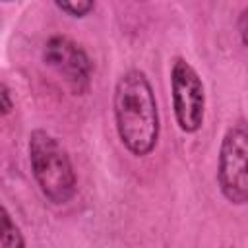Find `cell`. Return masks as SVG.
Instances as JSON below:
<instances>
[{
  "label": "cell",
  "mask_w": 248,
  "mask_h": 248,
  "mask_svg": "<svg viewBox=\"0 0 248 248\" xmlns=\"http://www.w3.org/2000/svg\"><path fill=\"white\" fill-rule=\"evenodd\" d=\"M114 120L124 147L136 157L153 151L159 138L157 101L145 74L128 70L114 87Z\"/></svg>",
  "instance_id": "1"
},
{
  "label": "cell",
  "mask_w": 248,
  "mask_h": 248,
  "mask_svg": "<svg viewBox=\"0 0 248 248\" xmlns=\"http://www.w3.org/2000/svg\"><path fill=\"white\" fill-rule=\"evenodd\" d=\"M29 161L33 176L43 196L54 203H68L76 194V172L68 151L62 143L45 130H35L29 136Z\"/></svg>",
  "instance_id": "2"
},
{
  "label": "cell",
  "mask_w": 248,
  "mask_h": 248,
  "mask_svg": "<svg viewBox=\"0 0 248 248\" xmlns=\"http://www.w3.org/2000/svg\"><path fill=\"white\" fill-rule=\"evenodd\" d=\"M219 190L234 205L248 203V120L238 118L223 136L217 165Z\"/></svg>",
  "instance_id": "3"
},
{
  "label": "cell",
  "mask_w": 248,
  "mask_h": 248,
  "mask_svg": "<svg viewBox=\"0 0 248 248\" xmlns=\"http://www.w3.org/2000/svg\"><path fill=\"white\" fill-rule=\"evenodd\" d=\"M170 95L176 124L182 132L194 134L203 124L205 91L198 72L184 60L176 58L170 68Z\"/></svg>",
  "instance_id": "4"
},
{
  "label": "cell",
  "mask_w": 248,
  "mask_h": 248,
  "mask_svg": "<svg viewBox=\"0 0 248 248\" xmlns=\"http://www.w3.org/2000/svg\"><path fill=\"white\" fill-rule=\"evenodd\" d=\"M43 58L50 68L56 70L58 76L64 78L74 93L87 91L93 66L89 56L78 43L64 35H54L46 41Z\"/></svg>",
  "instance_id": "5"
},
{
  "label": "cell",
  "mask_w": 248,
  "mask_h": 248,
  "mask_svg": "<svg viewBox=\"0 0 248 248\" xmlns=\"http://www.w3.org/2000/svg\"><path fill=\"white\" fill-rule=\"evenodd\" d=\"M25 240L17 229V225L12 221L6 207H2V225H0V248H23Z\"/></svg>",
  "instance_id": "6"
},
{
  "label": "cell",
  "mask_w": 248,
  "mask_h": 248,
  "mask_svg": "<svg viewBox=\"0 0 248 248\" xmlns=\"http://www.w3.org/2000/svg\"><path fill=\"white\" fill-rule=\"evenodd\" d=\"M56 6L72 17H83L93 10L95 0H54Z\"/></svg>",
  "instance_id": "7"
},
{
  "label": "cell",
  "mask_w": 248,
  "mask_h": 248,
  "mask_svg": "<svg viewBox=\"0 0 248 248\" xmlns=\"http://www.w3.org/2000/svg\"><path fill=\"white\" fill-rule=\"evenodd\" d=\"M0 101H2V114L6 116L10 110H12V101H10V91H8V87H6V83H2L0 85Z\"/></svg>",
  "instance_id": "8"
},
{
  "label": "cell",
  "mask_w": 248,
  "mask_h": 248,
  "mask_svg": "<svg viewBox=\"0 0 248 248\" xmlns=\"http://www.w3.org/2000/svg\"><path fill=\"white\" fill-rule=\"evenodd\" d=\"M238 29H240V39H242V43L248 46V8L244 10V14H242V17H240Z\"/></svg>",
  "instance_id": "9"
},
{
  "label": "cell",
  "mask_w": 248,
  "mask_h": 248,
  "mask_svg": "<svg viewBox=\"0 0 248 248\" xmlns=\"http://www.w3.org/2000/svg\"><path fill=\"white\" fill-rule=\"evenodd\" d=\"M4 2H12V0H4Z\"/></svg>",
  "instance_id": "10"
}]
</instances>
